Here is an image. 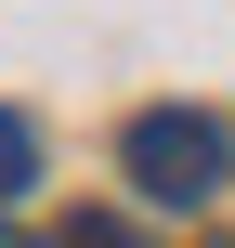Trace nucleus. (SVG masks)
Listing matches in <instances>:
<instances>
[{
  "label": "nucleus",
  "instance_id": "obj_1",
  "mask_svg": "<svg viewBox=\"0 0 235 248\" xmlns=\"http://www.w3.org/2000/svg\"><path fill=\"white\" fill-rule=\"evenodd\" d=\"M118 170L144 183V209H209L235 183V131L209 105H144L131 118V144H118Z\"/></svg>",
  "mask_w": 235,
  "mask_h": 248
},
{
  "label": "nucleus",
  "instance_id": "obj_2",
  "mask_svg": "<svg viewBox=\"0 0 235 248\" xmlns=\"http://www.w3.org/2000/svg\"><path fill=\"white\" fill-rule=\"evenodd\" d=\"M26 183H39V131H26V118H13V105H0V209H13V196H26Z\"/></svg>",
  "mask_w": 235,
  "mask_h": 248
},
{
  "label": "nucleus",
  "instance_id": "obj_3",
  "mask_svg": "<svg viewBox=\"0 0 235 248\" xmlns=\"http://www.w3.org/2000/svg\"><path fill=\"white\" fill-rule=\"evenodd\" d=\"M52 248H144V235H131V222H105V209H78V222H65Z\"/></svg>",
  "mask_w": 235,
  "mask_h": 248
},
{
  "label": "nucleus",
  "instance_id": "obj_4",
  "mask_svg": "<svg viewBox=\"0 0 235 248\" xmlns=\"http://www.w3.org/2000/svg\"><path fill=\"white\" fill-rule=\"evenodd\" d=\"M0 248H26V235H13V222H0Z\"/></svg>",
  "mask_w": 235,
  "mask_h": 248
}]
</instances>
